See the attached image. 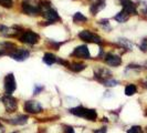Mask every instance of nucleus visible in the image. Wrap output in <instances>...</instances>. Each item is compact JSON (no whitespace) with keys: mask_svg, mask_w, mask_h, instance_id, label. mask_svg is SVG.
<instances>
[{"mask_svg":"<svg viewBox=\"0 0 147 133\" xmlns=\"http://www.w3.org/2000/svg\"><path fill=\"white\" fill-rule=\"evenodd\" d=\"M42 60H43V62L45 63V64L52 66V64H54V63L58 62V57L54 56V54L51 53V52H47V53H44Z\"/></svg>","mask_w":147,"mask_h":133,"instance_id":"dca6fc26","label":"nucleus"},{"mask_svg":"<svg viewBox=\"0 0 147 133\" xmlns=\"http://www.w3.org/2000/svg\"><path fill=\"white\" fill-rule=\"evenodd\" d=\"M63 133H74V129L70 126H63Z\"/></svg>","mask_w":147,"mask_h":133,"instance_id":"cd10ccee","label":"nucleus"},{"mask_svg":"<svg viewBox=\"0 0 147 133\" xmlns=\"http://www.w3.org/2000/svg\"><path fill=\"white\" fill-rule=\"evenodd\" d=\"M18 39L22 43L26 44H37L40 40V37L37 32L32 30H23L18 33Z\"/></svg>","mask_w":147,"mask_h":133,"instance_id":"20e7f679","label":"nucleus"},{"mask_svg":"<svg viewBox=\"0 0 147 133\" xmlns=\"http://www.w3.org/2000/svg\"><path fill=\"white\" fill-rule=\"evenodd\" d=\"M40 7H41V15L49 22H55L60 20V16L52 8L49 1H40Z\"/></svg>","mask_w":147,"mask_h":133,"instance_id":"7ed1b4c3","label":"nucleus"},{"mask_svg":"<svg viewBox=\"0 0 147 133\" xmlns=\"http://www.w3.org/2000/svg\"><path fill=\"white\" fill-rule=\"evenodd\" d=\"M67 68L73 72H81L86 68V66L84 63H81V62H70Z\"/></svg>","mask_w":147,"mask_h":133,"instance_id":"a211bd4d","label":"nucleus"},{"mask_svg":"<svg viewBox=\"0 0 147 133\" xmlns=\"http://www.w3.org/2000/svg\"><path fill=\"white\" fill-rule=\"evenodd\" d=\"M140 48L142 51H144V52L147 51V40H143V42L140 43Z\"/></svg>","mask_w":147,"mask_h":133,"instance_id":"c85d7f7f","label":"nucleus"},{"mask_svg":"<svg viewBox=\"0 0 147 133\" xmlns=\"http://www.w3.org/2000/svg\"><path fill=\"white\" fill-rule=\"evenodd\" d=\"M3 131H5V128H3V126L0 123V133H3Z\"/></svg>","mask_w":147,"mask_h":133,"instance_id":"7c9ffc66","label":"nucleus"},{"mask_svg":"<svg viewBox=\"0 0 147 133\" xmlns=\"http://www.w3.org/2000/svg\"><path fill=\"white\" fill-rule=\"evenodd\" d=\"M2 103L5 105L6 110L9 113H12V112H16L17 109H18V100L13 98L11 94H6V96H2Z\"/></svg>","mask_w":147,"mask_h":133,"instance_id":"423d86ee","label":"nucleus"},{"mask_svg":"<svg viewBox=\"0 0 147 133\" xmlns=\"http://www.w3.org/2000/svg\"><path fill=\"white\" fill-rule=\"evenodd\" d=\"M145 133H147V126L145 128Z\"/></svg>","mask_w":147,"mask_h":133,"instance_id":"72a5a7b5","label":"nucleus"},{"mask_svg":"<svg viewBox=\"0 0 147 133\" xmlns=\"http://www.w3.org/2000/svg\"><path fill=\"white\" fill-rule=\"evenodd\" d=\"M44 90V87L43 86H40V84H36L34 86V89H33V94H39L40 92H42Z\"/></svg>","mask_w":147,"mask_h":133,"instance_id":"a878e982","label":"nucleus"},{"mask_svg":"<svg viewBox=\"0 0 147 133\" xmlns=\"http://www.w3.org/2000/svg\"><path fill=\"white\" fill-rule=\"evenodd\" d=\"M5 91H6V94H12L17 89V82H16L15 75L12 73H8L5 77Z\"/></svg>","mask_w":147,"mask_h":133,"instance_id":"6e6552de","label":"nucleus"},{"mask_svg":"<svg viewBox=\"0 0 147 133\" xmlns=\"http://www.w3.org/2000/svg\"><path fill=\"white\" fill-rule=\"evenodd\" d=\"M13 5L12 0H0V6L5 8H11Z\"/></svg>","mask_w":147,"mask_h":133,"instance_id":"5701e85b","label":"nucleus"},{"mask_svg":"<svg viewBox=\"0 0 147 133\" xmlns=\"http://www.w3.org/2000/svg\"><path fill=\"white\" fill-rule=\"evenodd\" d=\"M3 54H5V51H3L2 49H0V57H1V56H3Z\"/></svg>","mask_w":147,"mask_h":133,"instance_id":"473e14b6","label":"nucleus"},{"mask_svg":"<svg viewBox=\"0 0 147 133\" xmlns=\"http://www.w3.org/2000/svg\"><path fill=\"white\" fill-rule=\"evenodd\" d=\"M8 56L10 57V58H12L13 60L16 61H24V60H27L29 58L30 56V52L28 50H26V49H15V50H12V51H9L8 52Z\"/></svg>","mask_w":147,"mask_h":133,"instance_id":"1a4fd4ad","label":"nucleus"},{"mask_svg":"<svg viewBox=\"0 0 147 133\" xmlns=\"http://www.w3.org/2000/svg\"><path fill=\"white\" fill-rule=\"evenodd\" d=\"M111 75H112V73L110 72V70L104 68V66H97L95 69V79L102 83L111 79L112 78Z\"/></svg>","mask_w":147,"mask_h":133,"instance_id":"9b49d317","label":"nucleus"},{"mask_svg":"<svg viewBox=\"0 0 147 133\" xmlns=\"http://www.w3.org/2000/svg\"><path fill=\"white\" fill-rule=\"evenodd\" d=\"M119 43L122 44L123 47H125L126 49H132L133 48V44H132V42H129L127 39H119Z\"/></svg>","mask_w":147,"mask_h":133,"instance_id":"4be33fe9","label":"nucleus"},{"mask_svg":"<svg viewBox=\"0 0 147 133\" xmlns=\"http://www.w3.org/2000/svg\"><path fill=\"white\" fill-rule=\"evenodd\" d=\"M145 114H146V115H147V110H146V111H145Z\"/></svg>","mask_w":147,"mask_h":133,"instance_id":"f704fd0d","label":"nucleus"},{"mask_svg":"<svg viewBox=\"0 0 147 133\" xmlns=\"http://www.w3.org/2000/svg\"><path fill=\"white\" fill-rule=\"evenodd\" d=\"M71 56L79 59H91V54L88 51V45H79L74 49V51L71 53Z\"/></svg>","mask_w":147,"mask_h":133,"instance_id":"9d476101","label":"nucleus"},{"mask_svg":"<svg viewBox=\"0 0 147 133\" xmlns=\"http://www.w3.org/2000/svg\"><path fill=\"white\" fill-rule=\"evenodd\" d=\"M104 61L107 66H119L122 64V59L121 57L115 54V53H106L104 54Z\"/></svg>","mask_w":147,"mask_h":133,"instance_id":"f8f14e48","label":"nucleus"},{"mask_svg":"<svg viewBox=\"0 0 147 133\" xmlns=\"http://www.w3.org/2000/svg\"><path fill=\"white\" fill-rule=\"evenodd\" d=\"M104 86H106V87H115V86H117L118 84V81H116V80H113L112 78L111 79H109V80H106V81L103 83Z\"/></svg>","mask_w":147,"mask_h":133,"instance_id":"393cba45","label":"nucleus"},{"mask_svg":"<svg viewBox=\"0 0 147 133\" xmlns=\"http://www.w3.org/2000/svg\"><path fill=\"white\" fill-rule=\"evenodd\" d=\"M119 2L122 5V7H123L122 10H124L129 16L137 14V6L133 2L132 0H119Z\"/></svg>","mask_w":147,"mask_h":133,"instance_id":"4468645a","label":"nucleus"},{"mask_svg":"<svg viewBox=\"0 0 147 133\" xmlns=\"http://www.w3.org/2000/svg\"><path fill=\"white\" fill-rule=\"evenodd\" d=\"M107 132V129H106V126H103V128H101V129H97L94 131V133H106Z\"/></svg>","mask_w":147,"mask_h":133,"instance_id":"c756f323","label":"nucleus"},{"mask_svg":"<svg viewBox=\"0 0 147 133\" xmlns=\"http://www.w3.org/2000/svg\"><path fill=\"white\" fill-rule=\"evenodd\" d=\"M21 10L24 15L37 17L41 15L40 2L37 0H23L21 2Z\"/></svg>","mask_w":147,"mask_h":133,"instance_id":"f03ea898","label":"nucleus"},{"mask_svg":"<svg viewBox=\"0 0 147 133\" xmlns=\"http://www.w3.org/2000/svg\"><path fill=\"white\" fill-rule=\"evenodd\" d=\"M98 23L102 24L105 30H111V26H110V23H109V20H107V19H103V20H101Z\"/></svg>","mask_w":147,"mask_h":133,"instance_id":"bb28decb","label":"nucleus"},{"mask_svg":"<svg viewBox=\"0 0 147 133\" xmlns=\"http://www.w3.org/2000/svg\"><path fill=\"white\" fill-rule=\"evenodd\" d=\"M70 113L73 114L75 117H79V118H83L88 121H96L97 119V112L94 109H88V108H84V107H75L70 109Z\"/></svg>","mask_w":147,"mask_h":133,"instance_id":"f257e3e1","label":"nucleus"},{"mask_svg":"<svg viewBox=\"0 0 147 133\" xmlns=\"http://www.w3.org/2000/svg\"><path fill=\"white\" fill-rule=\"evenodd\" d=\"M128 19H129V15H128L127 12H125L124 10H122L121 12H118L117 15L114 17V20H116V21L119 22V23L126 22Z\"/></svg>","mask_w":147,"mask_h":133,"instance_id":"6ab92c4d","label":"nucleus"},{"mask_svg":"<svg viewBox=\"0 0 147 133\" xmlns=\"http://www.w3.org/2000/svg\"><path fill=\"white\" fill-rule=\"evenodd\" d=\"M12 133H18V132H12Z\"/></svg>","mask_w":147,"mask_h":133,"instance_id":"c9c22d12","label":"nucleus"},{"mask_svg":"<svg viewBox=\"0 0 147 133\" xmlns=\"http://www.w3.org/2000/svg\"><path fill=\"white\" fill-rule=\"evenodd\" d=\"M143 86H144L145 88H147V79H145V80L143 81Z\"/></svg>","mask_w":147,"mask_h":133,"instance_id":"2f4dec72","label":"nucleus"},{"mask_svg":"<svg viewBox=\"0 0 147 133\" xmlns=\"http://www.w3.org/2000/svg\"><path fill=\"white\" fill-rule=\"evenodd\" d=\"M78 37L80 38L82 41H85L88 43H102V38L90 30H83L78 35Z\"/></svg>","mask_w":147,"mask_h":133,"instance_id":"39448f33","label":"nucleus"},{"mask_svg":"<svg viewBox=\"0 0 147 133\" xmlns=\"http://www.w3.org/2000/svg\"><path fill=\"white\" fill-rule=\"evenodd\" d=\"M20 31H15L13 28H8L6 26L0 24V33H2L3 36H8V37H12V36H18Z\"/></svg>","mask_w":147,"mask_h":133,"instance_id":"f3484780","label":"nucleus"},{"mask_svg":"<svg viewBox=\"0 0 147 133\" xmlns=\"http://www.w3.org/2000/svg\"><path fill=\"white\" fill-rule=\"evenodd\" d=\"M5 121L8 122L9 124H12V126H23V124H26L28 122V115L20 114V115H17L15 118L6 119Z\"/></svg>","mask_w":147,"mask_h":133,"instance_id":"2eb2a0df","label":"nucleus"},{"mask_svg":"<svg viewBox=\"0 0 147 133\" xmlns=\"http://www.w3.org/2000/svg\"><path fill=\"white\" fill-rule=\"evenodd\" d=\"M136 92H137V88H136V86H135V84L129 83V84H127V86L125 87V94L127 96H134Z\"/></svg>","mask_w":147,"mask_h":133,"instance_id":"aec40b11","label":"nucleus"},{"mask_svg":"<svg viewBox=\"0 0 147 133\" xmlns=\"http://www.w3.org/2000/svg\"><path fill=\"white\" fill-rule=\"evenodd\" d=\"M23 109L27 113L37 114V113H40L42 111V105L40 104V102H38L36 100H28L23 104Z\"/></svg>","mask_w":147,"mask_h":133,"instance_id":"0eeeda50","label":"nucleus"},{"mask_svg":"<svg viewBox=\"0 0 147 133\" xmlns=\"http://www.w3.org/2000/svg\"><path fill=\"white\" fill-rule=\"evenodd\" d=\"M127 133H144V131L142 130V128L138 126H132L128 131H127Z\"/></svg>","mask_w":147,"mask_h":133,"instance_id":"b1692460","label":"nucleus"},{"mask_svg":"<svg viewBox=\"0 0 147 133\" xmlns=\"http://www.w3.org/2000/svg\"><path fill=\"white\" fill-rule=\"evenodd\" d=\"M88 20V18L85 17V16L81 14V12H75L73 16V21L75 23H83V22H85Z\"/></svg>","mask_w":147,"mask_h":133,"instance_id":"412c9836","label":"nucleus"},{"mask_svg":"<svg viewBox=\"0 0 147 133\" xmlns=\"http://www.w3.org/2000/svg\"><path fill=\"white\" fill-rule=\"evenodd\" d=\"M88 2H90V11L93 16L100 12L106 6L105 0H88Z\"/></svg>","mask_w":147,"mask_h":133,"instance_id":"ddd939ff","label":"nucleus"}]
</instances>
